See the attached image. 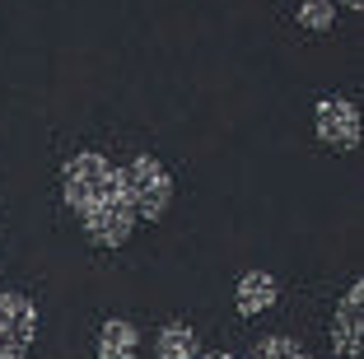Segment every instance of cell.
<instances>
[{"label":"cell","instance_id":"4","mask_svg":"<svg viewBox=\"0 0 364 359\" xmlns=\"http://www.w3.org/2000/svg\"><path fill=\"white\" fill-rule=\"evenodd\" d=\"M131 229H136V210H131L127 191H117L112 201L94 205V210H85V233L94 238L98 247H117L131 238Z\"/></svg>","mask_w":364,"mask_h":359},{"label":"cell","instance_id":"12","mask_svg":"<svg viewBox=\"0 0 364 359\" xmlns=\"http://www.w3.org/2000/svg\"><path fill=\"white\" fill-rule=\"evenodd\" d=\"M201 359H234V355H225V350H210V355H201Z\"/></svg>","mask_w":364,"mask_h":359},{"label":"cell","instance_id":"6","mask_svg":"<svg viewBox=\"0 0 364 359\" xmlns=\"http://www.w3.org/2000/svg\"><path fill=\"white\" fill-rule=\"evenodd\" d=\"M360 299H364V285L355 280L350 285V294L336 304V322H332V341H336V350L341 355H360V336H364V317H360Z\"/></svg>","mask_w":364,"mask_h":359},{"label":"cell","instance_id":"8","mask_svg":"<svg viewBox=\"0 0 364 359\" xmlns=\"http://www.w3.org/2000/svg\"><path fill=\"white\" fill-rule=\"evenodd\" d=\"M140 345L136 327L131 322H122V317H112V322H103V331H98V359H131Z\"/></svg>","mask_w":364,"mask_h":359},{"label":"cell","instance_id":"3","mask_svg":"<svg viewBox=\"0 0 364 359\" xmlns=\"http://www.w3.org/2000/svg\"><path fill=\"white\" fill-rule=\"evenodd\" d=\"M38 336V308L23 294H0V359H28Z\"/></svg>","mask_w":364,"mask_h":359},{"label":"cell","instance_id":"5","mask_svg":"<svg viewBox=\"0 0 364 359\" xmlns=\"http://www.w3.org/2000/svg\"><path fill=\"white\" fill-rule=\"evenodd\" d=\"M313 117H318V136L327 140V145H336V149L360 145V112H355V103H346V98H322Z\"/></svg>","mask_w":364,"mask_h":359},{"label":"cell","instance_id":"10","mask_svg":"<svg viewBox=\"0 0 364 359\" xmlns=\"http://www.w3.org/2000/svg\"><path fill=\"white\" fill-rule=\"evenodd\" d=\"M247 359H313L304 345H294L289 336H267V341H257V350Z\"/></svg>","mask_w":364,"mask_h":359},{"label":"cell","instance_id":"11","mask_svg":"<svg viewBox=\"0 0 364 359\" xmlns=\"http://www.w3.org/2000/svg\"><path fill=\"white\" fill-rule=\"evenodd\" d=\"M332 19H336L332 0H304L299 5V23L304 28H332Z\"/></svg>","mask_w":364,"mask_h":359},{"label":"cell","instance_id":"13","mask_svg":"<svg viewBox=\"0 0 364 359\" xmlns=\"http://www.w3.org/2000/svg\"><path fill=\"white\" fill-rule=\"evenodd\" d=\"M360 5H364V0H346V10H360Z\"/></svg>","mask_w":364,"mask_h":359},{"label":"cell","instance_id":"1","mask_svg":"<svg viewBox=\"0 0 364 359\" xmlns=\"http://www.w3.org/2000/svg\"><path fill=\"white\" fill-rule=\"evenodd\" d=\"M61 182H65V201L85 215V210L112 201V196L122 191V168H112L103 154H75L70 164H65Z\"/></svg>","mask_w":364,"mask_h":359},{"label":"cell","instance_id":"2","mask_svg":"<svg viewBox=\"0 0 364 359\" xmlns=\"http://www.w3.org/2000/svg\"><path fill=\"white\" fill-rule=\"evenodd\" d=\"M122 191H127V201H131V210H136V220H159V215L168 210L173 182H168V173H164L159 159L136 154L127 168H122Z\"/></svg>","mask_w":364,"mask_h":359},{"label":"cell","instance_id":"9","mask_svg":"<svg viewBox=\"0 0 364 359\" xmlns=\"http://www.w3.org/2000/svg\"><path fill=\"white\" fill-rule=\"evenodd\" d=\"M154 355L159 359H196L201 355V341H196L192 327H182V322H168L154 341Z\"/></svg>","mask_w":364,"mask_h":359},{"label":"cell","instance_id":"7","mask_svg":"<svg viewBox=\"0 0 364 359\" xmlns=\"http://www.w3.org/2000/svg\"><path fill=\"white\" fill-rule=\"evenodd\" d=\"M234 304H238V313H243V317L267 313V308L276 304V275H267V271H247L243 280H238V289H234Z\"/></svg>","mask_w":364,"mask_h":359}]
</instances>
